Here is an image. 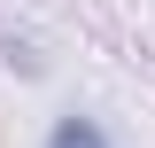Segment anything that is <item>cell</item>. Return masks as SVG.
<instances>
[{
  "label": "cell",
  "mask_w": 155,
  "mask_h": 148,
  "mask_svg": "<svg viewBox=\"0 0 155 148\" xmlns=\"http://www.w3.org/2000/svg\"><path fill=\"white\" fill-rule=\"evenodd\" d=\"M47 148H109V132H101L93 117H54V132H47Z\"/></svg>",
  "instance_id": "cell-1"
}]
</instances>
